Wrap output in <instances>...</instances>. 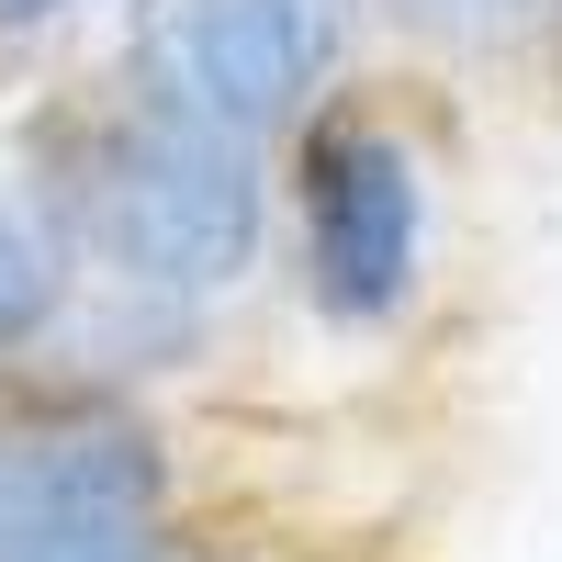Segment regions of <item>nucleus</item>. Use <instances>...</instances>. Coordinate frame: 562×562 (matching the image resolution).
<instances>
[{
  "mask_svg": "<svg viewBox=\"0 0 562 562\" xmlns=\"http://www.w3.org/2000/svg\"><path fill=\"white\" fill-rule=\"evenodd\" d=\"M293 270L326 326H394L428 293V158L405 147L394 113H371L360 90L293 113Z\"/></svg>",
  "mask_w": 562,
  "mask_h": 562,
  "instance_id": "f03ea898",
  "label": "nucleus"
},
{
  "mask_svg": "<svg viewBox=\"0 0 562 562\" xmlns=\"http://www.w3.org/2000/svg\"><path fill=\"white\" fill-rule=\"evenodd\" d=\"M68 304H79L68 237L45 225V203L23 180H0V383H23V371L68 338Z\"/></svg>",
  "mask_w": 562,
  "mask_h": 562,
  "instance_id": "20e7f679",
  "label": "nucleus"
},
{
  "mask_svg": "<svg viewBox=\"0 0 562 562\" xmlns=\"http://www.w3.org/2000/svg\"><path fill=\"white\" fill-rule=\"evenodd\" d=\"M12 461H23V383H0V506H12Z\"/></svg>",
  "mask_w": 562,
  "mask_h": 562,
  "instance_id": "6e6552de",
  "label": "nucleus"
},
{
  "mask_svg": "<svg viewBox=\"0 0 562 562\" xmlns=\"http://www.w3.org/2000/svg\"><path fill=\"white\" fill-rule=\"evenodd\" d=\"M23 192L68 237L79 270L124 281L147 304H214L270 248V169L259 135H225L147 90H79L45 102L23 135Z\"/></svg>",
  "mask_w": 562,
  "mask_h": 562,
  "instance_id": "f257e3e1",
  "label": "nucleus"
},
{
  "mask_svg": "<svg viewBox=\"0 0 562 562\" xmlns=\"http://www.w3.org/2000/svg\"><path fill=\"white\" fill-rule=\"evenodd\" d=\"M79 12V0H0V45H34V34H57Z\"/></svg>",
  "mask_w": 562,
  "mask_h": 562,
  "instance_id": "0eeeda50",
  "label": "nucleus"
},
{
  "mask_svg": "<svg viewBox=\"0 0 562 562\" xmlns=\"http://www.w3.org/2000/svg\"><path fill=\"white\" fill-rule=\"evenodd\" d=\"M0 562H180V540L113 506H0Z\"/></svg>",
  "mask_w": 562,
  "mask_h": 562,
  "instance_id": "39448f33",
  "label": "nucleus"
},
{
  "mask_svg": "<svg viewBox=\"0 0 562 562\" xmlns=\"http://www.w3.org/2000/svg\"><path fill=\"white\" fill-rule=\"evenodd\" d=\"M551 34H562V0H551Z\"/></svg>",
  "mask_w": 562,
  "mask_h": 562,
  "instance_id": "1a4fd4ad",
  "label": "nucleus"
},
{
  "mask_svg": "<svg viewBox=\"0 0 562 562\" xmlns=\"http://www.w3.org/2000/svg\"><path fill=\"white\" fill-rule=\"evenodd\" d=\"M394 23H428L450 45H529L551 34V0H394Z\"/></svg>",
  "mask_w": 562,
  "mask_h": 562,
  "instance_id": "423d86ee",
  "label": "nucleus"
},
{
  "mask_svg": "<svg viewBox=\"0 0 562 562\" xmlns=\"http://www.w3.org/2000/svg\"><path fill=\"white\" fill-rule=\"evenodd\" d=\"M338 68V0H135L124 90L180 102L225 135H281Z\"/></svg>",
  "mask_w": 562,
  "mask_h": 562,
  "instance_id": "7ed1b4c3",
  "label": "nucleus"
}]
</instances>
